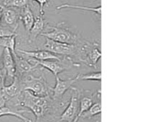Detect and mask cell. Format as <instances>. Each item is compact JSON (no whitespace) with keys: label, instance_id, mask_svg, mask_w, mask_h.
<instances>
[{"label":"cell","instance_id":"cell-8","mask_svg":"<svg viewBox=\"0 0 147 122\" xmlns=\"http://www.w3.org/2000/svg\"><path fill=\"white\" fill-rule=\"evenodd\" d=\"M37 65H40L42 67L46 68L51 72L55 76L58 75L60 73L65 71L70 67V65L67 64L64 60H35L32 59Z\"/></svg>","mask_w":147,"mask_h":122},{"label":"cell","instance_id":"cell-28","mask_svg":"<svg viewBox=\"0 0 147 122\" xmlns=\"http://www.w3.org/2000/svg\"><path fill=\"white\" fill-rule=\"evenodd\" d=\"M78 120H79V119H78V118H76V119H75V120L73 121V122H78Z\"/></svg>","mask_w":147,"mask_h":122},{"label":"cell","instance_id":"cell-16","mask_svg":"<svg viewBox=\"0 0 147 122\" xmlns=\"http://www.w3.org/2000/svg\"><path fill=\"white\" fill-rule=\"evenodd\" d=\"M63 9H81L84 11H93L96 13L98 16L101 14V5H99L98 7H86V6L78 5V4H62L56 7V9L60 10Z\"/></svg>","mask_w":147,"mask_h":122},{"label":"cell","instance_id":"cell-14","mask_svg":"<svg viewBox=\"0 0 147 122\" xmlns=\"http://www.w3.org/2000/svg\"><path fill=\"white\" fill-rule=\"evenodd\" d=\"M14 62H15L16 72H18L20 74H24L32 71L34 67H37V64H34L29 62L25 57L22 56H19L17 54L14 55Z\"/></svg>","mask_w":147,"mask_h":122},{"label":"cell","instance_id":"cell-11","mask_svg":"<svg viewBox=\"0 0 147 122\" xmlns=\"http://www.w3.org/2000/svg\"><path fill=\"white\" fill-rule=\"evenodd\" d=\"M3 68L8 76L13 78L16 75V67L14 56L8 48H4L2 53Z\"/></svg>","mask_w":147,"mask_h":122},{"label":"cell","instance_id":"cell-2","mask_svg":"<svg viewBox=\"0 0 147 122\" xmlns=\"http://www.w3.org/2000/svg\"><path fill=\"white\" fill-rule=\"evenodd\" d=\"M64 22L58 23L57 25L53 26L50 28V31L42 33L40 35L44 36L53 41L59 42L68 43V44H76L78 42L77 34H74L70 30L69 27L65 25Z\"/></svg>","mask_w":147,"mask_h":122},{"label":"cell","instance_id":"cell-20","mask_svg":"<svg viewBox=\"0 0 147 122\" xmlns=\"http://www.w3.org/2000/svg\"><path fill=\"white\" fill-rule=\"evenodd\" d=\"M93 100L91 97L89 96H85V97L82 98L80 100H79V111L78 113L77 117L80 119L81 115L84 113L85 111L88 110L90 106L93 105Z\"/></svg>","mask_w":147,"mask_h":122},{"label":"cell","instance_id":"cell-26","mask_svg":"<svg viewBox=\"0 0 147 122\" xmlns=\"http://www.w3.org/2000/svg\"><path fill=\"white\" fill-rule=\"evenodd\" d=\"M7 100H7V98L4 96V94H3V92L2 93H0V108L5 106Z\"/></svg>","mask_w":147,"mask_h":122},{"label":"cell","instance_id":"cell-21","mask_svg":"<svg viewBox=\"0 0 147 122\" xmlns=\"http://www.w3.org/2000/svg\"><path fill=\"white\" fill-rule=\"evenodd\" d=\"M28 0H4L2 5L9 8L22 9L28 5Z\"/></svg>","mask_w":147,"mask_h":122},{"label":"cell","instance_id":"cell-19","mask_svg":"<svg viewBox=\"0 0 147 122\" xmlns=\"http://www.w3.org/2000/svg\"><path fill=\"white\" fill-rule=\"evenodd\" d=\"M100 113H101V103L100 101H98L93 103V105L86 111H85L80 117H83V119L84 118L85 119L86 118H91L93 116H96V115L100 114Z\"/></svg>","mask_w":147,"mask_h":122},{"label":"cell","instance_id":"cell-15","mask_svg":"<svg viewBox=\"0 0 147 122\" xmlns=\"http://www.w3.org/2000/svg\"><path fill=\"white\" fill-rule=\"evenodd\" d=\"M20 20L22 21L26 32H29L34 22V17L29 4L22 9L20 13Z\"/></svg>","mask_w":147,"mask_h":122},{"label":"cell","instance_id":"cell-25","mask_svg":"<svg viewBox=\"0 0 147 122\" xmlns=\"http://www.w3.org/2000/svg\"><path fill=\"white\" fill-rule=\"evenodd\" d=\"M32 1H35L38 3L39 6H40V15L41 16L44 15L45 7L48 4L49 1H50V0H32Z\"/></svg>","mask_w":147,"mask_h":122},{"label":"cell","instance_id":"cell-1","mask_svg":"<svg viewBox=\"0 0 147 122\" xmlns=\"http://www.w3.org/2000/svg\"><path fill=\"white\" fill-rule=\"evenodd\" d=\"M22 98L19 100V104L24 107H27L31 110L36 117L37 122L40 118L42 117L47 110L48 100L47 96L44 97L35 96L29 91H22Z\"/></svg>","mask_w":147,"mask_h":122},{"label":"cell","instance_id":"cell-29","mask_svg":"<svg viewBox=\"0 0 147 122\" xmlns=\"http://www.w3.org/2000/svg\"><path fill=\"white\" fill-rule=\"evenodd\" d=\"M55 122H59V121H58V120H57V121H55Z\"/></svg>","mask_w":147,"mask_h":122},{"label":"cell","instance_id":"cell-9","mask_svg":"<svg viewBox=\"0 0 147 122\" xmlns=\"http://www.w3.org/2000/svg\"><path fill=\"white\" fill-rule=\"evenodd\" d=\"M0 5L2 9L1 19H3L4 23L10 27V30L13 32H16L19 25V21L20 20V14L14 9L6 7L1 4Z\"/></svg>","mask_w":147,"mask_h":122},{"label":"cell","instance_id":"cell-18","mask_svg":"<svg viewBox=\"0 0 147 122\" xmlns=\"http://www.w3.org/2000/svg\"><path fill=\"white\" fill-rule=\"evenodd\" d=\"M17 36V35H13L0 38V47H3L4 48H8L11 52L13 56L17 54L15 52L16 37Z\"/></svg>","mask_w":147,"mask_h":122},{"label":"cell","instance_id":"cell-22","mask_svg":"<svg viewBox=\"0 0 147 122\" xmlns=\"http://www.w3.org/2000/svg\"><path fill=\"white\" fill-rule=\"evenodd\" d=\"M80 80H101V72H92V73H86V74H79V81Z\"/></svg>","mask_w":147,"mask_h":122},{"label":"cell","instance_id":"cell-6","mask_svg":"<svg viewBox=\"0 0 147 122\" xmlns=\"http://www.w3.org/2000/svg\"><path fill=\"white\" fill-rule=\"evenodd\" d=\"M78 90L74 89L70 103L59 119V122H73L77 118L79 107Z\"/></svg>","mask_w":147,"mask_h":122},{"label":"cell","instance_id":"cell-3","mask_svg":"<svg viewBox=\"0 0 147 122\" xmlns=\"http://www.w3.org/2000/svg\"><path fill=\"white\" fill-rule=\"evenodd\" d=\"M22 91L27 90L35 96L44 97L48 96V88L44 75L34 77L30 75L21 81Z\"/></svg>","mask_w":147,"mask_h":122},{"label":"cell","instance_id":"cell-24","mask_svg":"<svg viewBox=\"0 0 147 122\" xmlns=\"http://www.w3.org/2000/svg\"><path fill=\"white\" fill-rule=\"evenodd\" d=\"M6 71L4 68H0V93H2V90L5 86Z\"/></svg>","mask_w":147,"mask_h":122},{"label":"cell","instance_id":"cell-7","mask_svg":"<svg viewBox=\"0 0 147 122\" xmlns=\"http://www.w3.org/2000/svg\"><path fill=\"white\" fill-rule=\"evenodd\" d=\"M55 85L53 88H50L53 93V97L55 98H60L68 89L73 86L76 82L79 81V74L75 78H71L67 80H63L58 75L55 76Z\"/></svg>","mask_w":147,"mask_h":122},{"label":"cell","instance_id":"cell-4","mask_svg":"<svg viewBox=\"0 0 147 122\" xmlns=\"http://www.w3.org/2000/svg\"><path fill=\"white\" fill-rule=\"evenodd\" d=\"M45 50L50 51L55 55H73L80 52L78 45L76 44L59 42L46 38V42L44 44Z\"/></svg>","mask_w":147,"mask_h":122},{"label":"cell","instance_id":"cell-27","mask_svg":"<svg viewBox=\"0 0 147 122\" xmlns=\"http://www.w3.org/2000/svg\"><path fill=\"white\" fill-rule=\"evenodd\" d=\"M1 17H2V9H1V5H0V24L1 22Z\"/></svg>","mask_w":147,"mask_h":122},{"label":"cell","instance_id":"cell-23","mask_svg":"<svg viewBox=\"0 0 147 122\" xmlns=\"http://www.w3.org/2000/svg\"><path fill=\"white\" fill-rule=\"evenodd\" d=\"M17 35L15 33V32H13L10 29L7 28H2L0 27V38H2L4 37H9V36Z\"/></svg>","mask_w":147,"mask_h":122},{"label":"cell","instance_id":"cell-12","mask_svg":"<svg viewBox=\"0 0 147 122\" xmlns=\"http://www.w3.org/2000/svg\"><path fill=\"white\" fill-rule=\"evenodd\" d=\"M2 92L7 100H9L17 96H20V93H22V86L21 81L18 76H14L13 78L12 83L9 86H4Z\"/></svg>","mask_w":147,"mask_h":122},{"label":"cell","instance_id":"cell-10","mask_svg":"<svg viewBox=\"0 0 147 122\" xmlns=\"http://www.w3.org/2000/svg\"><path fill=\"white\" fill-rule=\"evenodd\" d=\"M18 53H20L25 57L29 58H32L35 60H60L61 59L54 53L46 50H17Z\"/></svg>","mask_w":147,"mask_h":122},{"label":"cell","instance_id":"cell-13","mask_svg":"<svg viewBox=\"0 0 147 122\" xmlns=\"http://www.w3.org/2000/svg\"><path fill=\"white\" fill-rule=\"evenodd\" d=\"M46 24H47V22H46L43 16L39 14L34 19V22L32 24V27L30 29V32H30V37H29L30 42H33L35 41L37 37L42 33V31L44 30Z\"/></svg>","mask_w":147,"mask_h":122},{"label":"cell","instance_id":"cell-5","mask_svg":"<svg viewBox=\"0 0 147 122\" xmlns=\"http://www.w3.org/2000/svg\"><path fill=\"white\" fill-rule=\"evenodd\" d=\"M79 53L81 57H84L82 58V60L89 66L95 67L98 61L101 58L100 45L97 43L84 44V45L80 49Z\"/></svg>","mask_w":147,"mask_h":122},{"label":"cell","instance_id":"cell-17","mask_svg":"<svg viewBox=\"0 0 147 122\" xmlns=\"http://www.w3.org/2000/svg\"><path fill=\"white\" fill-rule=\"evenodd\" d=\"M24 111H25L14 110L11 108L4 106V107L0 108V117L3 116H15V117L18 118V119H21L25 122H32V121L30 119L23 116L22 113Z\"/></svg>","mask_w":147,"mask_h":122}]
</instances>
